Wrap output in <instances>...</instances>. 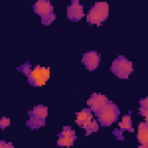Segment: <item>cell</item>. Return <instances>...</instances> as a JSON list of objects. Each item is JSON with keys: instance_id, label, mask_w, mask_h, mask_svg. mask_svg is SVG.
<instances>
[{"instance_id": "ba28073f", "label": "cell", "mask_w": 148, "mask_h": 148, "mask_svg": "<svg viewBox=\"0 0 148 148\" xmlns=\"http://www.w3.org/2000/svg\"><path fill=\"white\" fill-rule=\"evenodd\" d=\"M76 139V134L74 132V130L71 126H65L62 128V131L58 134V146L61 147H71L74 141Z\"/></svg>"}, {"instance_id": "5bb4252c", "label": "cell", "mask_w": 148, "mask_h": 148, "mask_svg": "<svg viewBox=\"0 0 148 148\" xmlns=\"http://www.w3.org/2000/svg\"><path fill=\"white\" fill-rule=\"evenodd\" d=\"M139 112L143 116L145 120L147 121V118H148V98L147 97L141 98L139 101Z\"/></svg>"}, {"instance_id": "52a82bcc", "label": "cell", "mask_w": 148, "mask_h": 148, "mask_svg": "<svg viewBox=\"0 0 148 148\" xmlns=\"http://www.w3.org/2000/svg\"><path fill=\"white\" fill-rule=\"evenodd\" d=\"M81 61H82V65L84 66L86 69L92 72V71L97 69V67L99 66L101 56L96 51H88V52L83 53Z\"/></svg>"}, {"instance_id": "7c38bea8", "label": "cell", "mask_w": 148, "mask_h": 148, "mask_svg": "<svg viewBox=\"0 0 148 148\" xmlns=\"http://www.w3.org/2000/svg\"><path fill=\"white\" fill-rule=\"evenodd\" d=\"M92 119V112L90 109H83L81 110L80 112L76 113V124L80 126V127H84L90 120Z\"/></svg>"}, {"instance_id": "277c9868", "label": "cell", "mask_w": 148, "mask_h": 148, "mask_svg": "<svg viewBox=\"0 0 148 148\" xmlns=\"http://www.w3.org/2000/svg\"><path fill=\"white\" fill-rule=\"evenodd\" d=\"M47 117V108L45 105H37L28 112V120L25 125L31 130H38L45 125Z\"/></svg>"}, {"instance_id": "ac0fdd59", "label": "cell", "mask_w": 148, "mask_h": 148, "mask_svg": "<svg viewBox=\"0 0 148 148\" xmlns=\"http://www.w3.org/2000/svg\"><path fill=\"white\" fill-rule=\"evenodd\" d=\"M0 148H13V143H9V142H6L5 140H1L0 141Z\"/></svg>"}, {"instance_id": "30bf717a", "label": "cell", "mask_w": 148, "mask_h": 148, "mask_svg": "<svg viewBox=\"0 0 148 148\" xmlns=\"http://www.w3.org/2000/svg\"><path fill=\"white\" fill-rule=\"evenodd\" d=\"M108 97L105 95H102V94H92L89 99L87 101V104L89 106V109L91 110V112H94L95 114L98 113V111L106 104L108 102Z\"/></svg>"}, {"instance_id": "9a60e30c", "label": "cell", "mask_w": 148, "mask_h": 148, "mask_svg": "<svg viewBox=\"0 0 148 148\" xmlns=\"http://www.w3.org/2000/svg\"><path fill=\"white\" fill-rule=\"evenodd\" d=\"M83 130L86 131V135H87V136H88L89 134L94 133V132H97V131H98V123H97V120L92 118V119L83 127Z\"/></svg>"}, {"instance_id": "4fadbf2b", "label": "cell", "mask_w": 148, "mask_h": 148, "mask_svg": "<svg viewBox=\"0 0 148 148\" xmlns=\"http://www.w3.org/2000/svg\"><path fill=\"white\" fill-rule=\"evenodd\" d=\"M121 133L124 131H130V132H133V125H132V119H131V112L130 113H126L123 116L120 123H119V128H118Z\"/></svg>"}, {"instance_id": "3957f363", "label": "cell", "mask_w": 148, "mask_h": 148, "mask_svg": "<svg viewBox=\"0 0 148 148\" xmlns=\"http://www.w3.org/2000/svg\"><path fill=\"white\" fill-rule=\"evenodd\" d=\"M111 72L119 79H128L133 72V64L125 56H118L110 66Z\"/></svg>"}, {"instance_id": "e0dca14e", "label": "cell", "mask_w": 148, "mask_h": 148, "mask_svg": "<svg viewBox=\"0 0 148 148\" xmlns=\"http://www.w3.org/2000/svg\"><path fill=\"white\" fill-rule=\"evenodd\" d=\"M9 125H10V119L9 118H7V117H1L0 118V128L1 130H5Z\"/></svg>"}, {"instance_id": "7a4b0ae2", "label": "cell", "mask_w": 148, "mask_h": 148, "mask_svg": "<svg viewBox=\"0 0 148 148\" xmlns=\"http://www.w3.org/2000/svg\"><path fill=\"white\" fill-rule=\"evenodd\" d=\"M109 16V5L106 2H95L87 14V21L90 25H101Z\"/></svg>"}, {"instance_id": "6da1fadb", "label": "cell", "mask_w": 148, "mask_h": 148, "mask_svg": "<svg viewBox=\"0 0 148 148\" xmlns=\"http://www.w3.org/2000/svg\"><path fill=\"white\" fill-rule=\"evenodd\" d=\"M119 109L118 106L111 102V101H108L106 104L98 111V113L96 114L97 118H98V121L102 126H110L111 124L116 123L119 118Z\"/></svg>"}, {"instance_id": "5b68a950", "label": "cell", "mask_w": 148, "mask_h": 148, "mask_svg": "<svg viewBox=\"0 0 148 148\" xmlns=\"http://www.w3.org/2000/svg\"><path fill=\"white\" fill-rule=\"evenodd\" d=\"M32 9L37 15L40 16L43 25H50L56 18L53 6L49 0H37V2L34 3Z\"/></svg>"}, {"instance_id": "8fae6325", "label": "cell", "mask_w": 148, "mask_h": 148, "mask_svg": "<svg viewBox=\"0 0 148 148\" xmlns=\"http://www.w3.org/2000/svg\"><path fill=\"white\" fill-rule=\"evenodd\" d=\"M136 139L139 141V145L142 148H146L148 146V124L147 121H142L138 126V133H136Z\"/></svg>"}, {"instance_id": "8992f818", "label": "cell", "mask_w": 148, "mask_h": 148, "mask_svg": "<svg viewBox=\"0 0 148 148\" xmlns=\"http://www.w3.org/2000/svg\"><path fill=\"white\" fill-rule=\"evenodd\" d=\"M28 79V82L34 87H42L46 83V81L50 77V69L42 66H35L31 67L30 72L25 76Z\"/></svg>"}, {"instance_id": "9c48e42d", "label": "cell", "mask_w": 148, "mask_h": 148, "mask_svg": "<svg viewBox=\"0 0 148 148\" xmlns=\"http://www.w3.org/2000/svg\"><path fill=\"white\" fill-rule=\"evenodd\" d=\"M67 17L73 22H79L83 17V5L79 0H72L67 7Z\"/></svg>"}, {"instance_id": "2e32d148", "label": "cell", "mask_w": 148, "mask_h": 148, "mask_svg": "<svg viewBox=\"0 0 148 148\" xmlns=\"http://www.w3.org/2000/svg\"><path fill=\"white\" fill-rule=\"evenodd\" d=\"M30 69H31V65H30L29 61H25L23 65H21V66L17 67V71H20L21 73H23L25 76H27V74L30 72Z\"/></svg>"}]
</instances>
